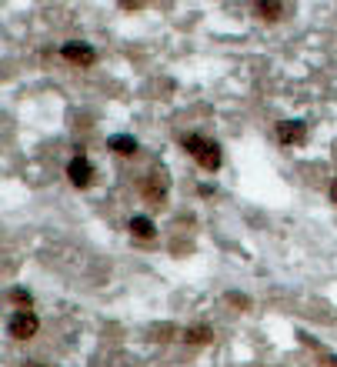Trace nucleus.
Here are the masks:
<instances>
[{
  "label": "nucleus",
  "mask_w": 337,
  "mask_h": 367,
  "mask_svg": "<svg viewBox=\"0 0 337 367\" xmlns=\"http://www.w3.org/2000/svg\"><path fill=\"white\" fill-rule=\"evenodd\" d=\"M184 147H188L190 157H194L204 171H217V167H221V147H217L214 140H204V137H197V134H188V137H184Z\"/></svg>",
  "instance_id": "nucleus-1"
},
{
  "label": "nucleus",
  "mask_w": 337,
  "mask_h": 367,
  "mask_svg": "<svg viewBox=\"0 0 337 367\" xmlns=\"http://www.w3.org/2000/svg\"><path fill=\"white\" fill-rule=\"evenodd\" d=\"M60 54H64V60L80 64V67H91V64H94V47L84 44V40H67V44L60 47Z\"/></svg>",
  "instance_id": "nucleus-2"
},
{
  "label": "nucleus",
  "mask_w": 337,
  "mask_h": 367,
  "mask_svg": "<svg viewBox=\"0 0 337 367\" xmlns=\"http://www.w3.org/2000/svg\"><path fill=\"white\" fill-rule=\"evenodd\" d=\"M37 328H40L37 314H30V310H20L17 317H14V324H10V334H14L17 341H30V337L37 334Z\"/></svg>",
  "instance_id": "nucleus-3"
},
{
  "label": "nucleus",
  "mask_w": 337,
  "mask_h": 367,
  "mask_svg": "<svg viewBox=\"0 0 337 367\" xmlns=\"http://www.w3.org/2000/svg\"><path fill=\"white\" fill-rule=\"evenodd\" d=\"M67 177H71V184L74 187H87L91 184V177H94V171H91V160L87 157H71V164H67Z\"/></svg>",
  "instance_id": "nucleus-4"
},
{
  "label": "nucleus",
  "mask_w": 337,
  "mask_h": 367,
  "mask_svg": "<svg viewBox=\"0 0 337 367\" xmlns=\"http://www.w3.org/2000/svg\"><path fill=\"white\" fill-rule=\"evenodd\" d=\"M277 137H281V144H300L307 137V127H304V120H281Z\"/></svg>",
  "instance_id": "nucleus-5"
},
{
  "label": "nucleus",
  "mask_w": 337,
  "mask_h": 367,
  "mask_svg": "<svg viewBox=\"0 0 337 367\" xmlns=\"http://www.w3.org/2000/svg\"><path fill=\"white\" fill-rule=\"evenodd\" d=\"M254 14L261 20H267V23H274V20L284 17V3H277V0H261V3H254Z\"/></svg>",
  "instance_id": "nucleus-6"
},
{
  "label": "nucleus",
  "mask_w": 337,
  "mask_h": 367,
  "mask_svg": "<svg viewBox=\"0 0 337 367\" xmlns=\"http://www.w3.org/2000/svg\"><path fill=\"white\" fill-rule=\"evenodd\" d=\"M107 147H111L113 154H124V157H134V154H137V140H134V137H127V134L107 137Z\"/></svg>",
  "instance_id": "nucleus-7"
},
{
  "label": "nucleus",
  "mask_w": 337,
  "mask_h": 367,
  "mask_svg": "<svg viewBox=\"0 0 337 367\" xmlns=\"http://www.w3.org/2000/svg\"><path fill=\"white\" fill-rule=\"evenodd\" d=\"M164 191H167V184H164V180H161V177H144V180H140V194H144V197H147V200H161V197H164Z\"/></svg>",
  "instance_id": "nucleus-8"
},
{
  "label": "nucleus",
  "mask_w": 337,
  "mask_h": 367,
  "mask_svg": "<svg viewBox=\"0 0 337 367\" xmlns=\"http://www.w3.org/2000/svg\"><path fill=\"white\" fill-rule=\"evenodd\" d=\"M210 337H214V330L207 328V324H194V328L184 330V341H188V344H207Z\"/></svg>",
  "instance_id": "nucleus-9"
},
{
  "label": "nucleus",
  "mask_w": 337,
  "mask_h": 367,
  "mask_svg": "<svg viewBox=\"0 0 337 367\" xmlns=\"http://www.w3.org/2000/svg\"><path fill=\"white\" fill-rule=\"evenodd\" d=\"M131 234H137V237H144V241H147V237H154V224H150V217H140V214H137V217H131Z\"/></svg>",
  "instance_id": "nucleus-10"
},
{
  "label": "nucleus",
  "mask_w": 337,
  "mask_h": 367,
  "mask_svg": "<svg viewBox=\"0 0 337 367\" xmlns=\"http://www.w3.org/2000/svg\"><path fill=\"white\" fill-rule=\"evenodd\" d=\"M150 337L154 341H167V337H174V328L170 324H157V328H150Z\"/></svg>",
  "instance_id": "nucleus-11"
},
{
  "label": "nucleus",
  "mask_w": 337,
  "mask_h": 367,
  "mask_svg": "<svg viewBox=\"0 0 337 367\" xmlns=\"http://www.w3.org/2000/svg\"><path fill=\"white\" fill-rule=\"evenodd\" d=\"M14 301H20V304H30V294H27V290H14Z\"/></svg>",
  "instance_id": "nucleus-12"
},
{
  "label": "nucleus",
  "mask_w": 337,
  "mask_h": 367,
  "mask_svg": "<svg viewBox=\"0 0 337 367\" xmlns=\"http://www.w3.org/2000/svg\"><path fill=\"white\" fill-rule=\"evenodd\" d=\"M331 200H334V204H337V180H334V184H331Z\"/></svg>",
  "instance_id": "nucleus-13"
},
{
  "label": "nucleus",
  "mask_w": 337,
  "mask_h": 367,
  "mask_svg": "<svg viewBox=\"0 0 337 367\" xmlns=\"http://www.w3.org/2000/svg\"><path fill=\"white\" fill-rule=\"evenodd\" d=\"M327 364H331V367H337V357H327Z\"/></svg>",
  "instance_id": "nucleus-14"
},
{
  "label": "nucleus",
  "mask_w": 337,
  "mask_h": 367,
  "mask_svg": "<svg viewBox=\"0 0 337 367\" xmlns=\"http://www.w3.org/2000/svg\"><path fill=\"white\" fill-rule=\"evenodd\" d=\"M24 367H44V364H24Z\"/></svg>",
  "instance_id": "nucleus-15"
}]
</instances>
